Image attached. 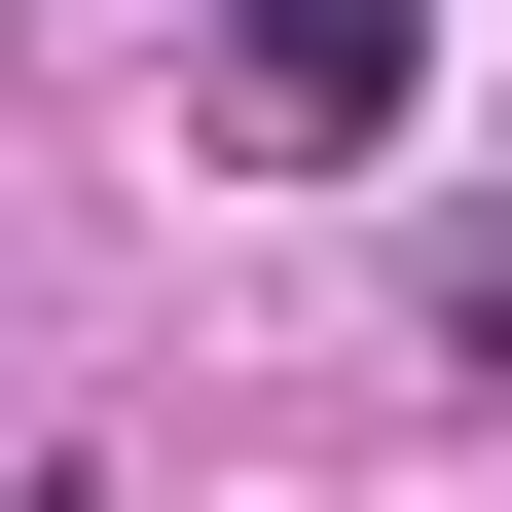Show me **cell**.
Here are the masks:
<instances>
[{
  "mask_svg": "<svg viewBox=\"0 0 512 512\" xmlns=\"http://www.w3.org/2000/svg\"><path fill=\"white\" fill-rule=\"evenodd\" d=\"M439 74V0H220V183H366Z\"/></svg>",
  "mask_w": 512,
  "mask_h": 512,
  "instance_id": "1",
  "label": "cell"
},
{
  "mask_svg": "<svg viewBox=\"0 0 512 512\" xmlns=\"http://www.w3.org/2000/svg\"><path fill=\"white\" fill-rule=\"evenodd\" d=\"M439 330H476V366H512V183H476V220H439Z\"/></svg>",
  "mask_w": 512,
  "mask_h": 512,
  "instance_id": "2",
  "label": "cell"
}]
</instances>
